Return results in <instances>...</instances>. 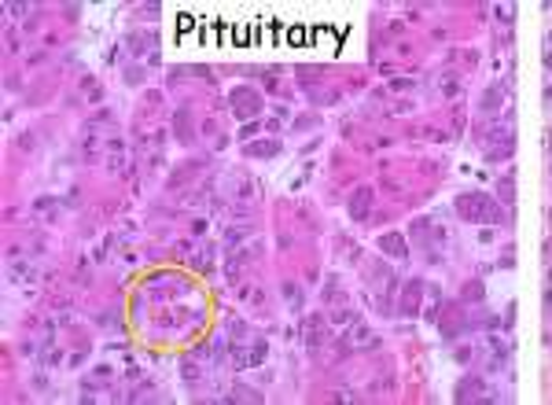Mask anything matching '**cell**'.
I'll list each match as a JSON object with an SVG mask.
<instances>
[{"label":"cell","mask_w":552,"mask_h":405,"mask_svg":"<svg viewBox=\"0 0 552 405\" xmlns=\"http://www.w3.org/2000/svg\"><path fill=\"white\" fill-rule=\"evenodd\" d=\"M497 195H501V202H512V177H501Z\"/></svg>","instance_id":"9"},{"label":"cell","mask_w":552,"mask_h":405,"mask_svg":"<svg viewBox=\"0 0 552 405\" xmlns=\"http://www.w3.org/2000/svg\"><path fill=\"white\" fill-rule=\"evenodd\" d=\"M11 280H15V284H19V280H22V284H33V265H30V262H15V265H11Z\"/></svg>","instance_id":"7"},{"label":"cell","mask_w":552,"mask_h":405,"mask_svg":"<svg viewBox=\"0 0 552 405\" xmlns=\"http://www.w3.org/2000/svg\"><path fill=\"white\" fill-rule=\"evenodd\" d=\"M379 243H383V247H387V251H394V254H405V243H401V240H398V236H383V240H379Z\"/></svg>","instance_id":"10"},{"label":"cell","mask_w":552,"mask_h":405,"mask_svg":"<svg viewBox=\"0 0 552 405\" xmlns=\"http://www.w3.org/2000/svg\"><path fill=\"white\" fill-rule=\"evenodd\" d=\"M177 137L188 140V115H177Z\"/></svg>","instance_id":"14"},{"label":"cell","mask_w":552,"mask_h":405,"mask_svg":"<svg viewBox=\"0 0 552 405\" xmlns=\"http://www.w3.org/2000/svg\"><path fill=\"white\" fill-rule=\"evenodd\" d=\"M232 398H236V401H258L262 394H258V391H247V387H236V391H232Z\"/></svg>","instance_id":"12"},{"label":"cell","mask_w":552,"mask_h":405,"mask_svg":"<svg viewBox=\"0 0 552 405\" xmlns=\"http://www.w3.org/2000/svg\"><path fill=\"white\" fill-rule=\"evenodd\" d=\"M284 295H287V302H291V306H298V287H291V284H287V287H284Z\"/></svg>","instance_id":"16"},{"label":"cell","mask_w":552,"mask_h":405,"mask_svg":"<svg viewBox=\"0 0 552 405\" xmlns=\"http://www.w3.org/2000/svg\"><path fill=\"white\" fill-rule=\"evenodd\" d=\"M456 214L464 217V221H501V210L493 207V199L479 195V192L456 195Z\"/></svg>","instance_id":"1"},{"label":"cell","mask_w":552,"mask_h":405,"mask_svg":"<svg viewBox=\"0 0 552 405\" xmlns=\"http://www.w3.org/2000/svg\"><path fill=\"white\" fill-rule=\"evenodd\" d=\"M250 236V225L247 221H240V225H225V247H236V243H243Z\"/></svg>","instance_id":"3"},{"label":"cell","mask_w":552,"mask_h":405,"mask_svg":"<svg viewBox=\"0 0 552 405\" xmlns=\"http://www.w3.org/2000/svg\"><path fill=\"white\" fill-rule=\"evenodd\" d=\"M228 332H232V339H243V335H247V324H243V321H232V324H228Z\"/></svg>","instance_id":"15"},{"label":"cell","mask_w":552,"mask_h":405,"mask_svg":"<svg viewBox=\"0 0 552 405\" xmlns=\"http://www.w3.org/2000/svg\"><path fill=\"white\" fill-rule=\"evenodd\" d=\"M376 335H372V328H364V324H357L354 328V343H372Z\"/></svg>","instance_id":"11"},{"label":"cell","mask_w":552,"mask_h":405,"mask_svg":"<svg viewBox=\"0 0 552 405\" xmlns=\"http://www.w3.org/2000/svg\"><path fill=\"white\" fill-rule=\"evenodd\" d=\"M320 339H324V321H320V317H309V324H306V346L317 350Z\"/></svg>","instance_id":"5"},{"label":"cell","mask_w":552,"mask_h":405,"mask_svg":"<svg viewBox=\"0 0 552 405\" xmlns=\"http://www.w3.org/2000/svg\"><path fill=\"white\" fill-rule=\"evenodd\" d=\"M250 155H276L280 151V144H272V140H265V144H254V148H247Z\"/></svg>","instance_id":"8"},{"label":"cell","mask_w":552,"mask_h":405,"mask_svg":"<svg viewBox=\"0 0 552 405\" xmlns=\"http://www.w3.org/2000/svg\"><path fill=\"white\" fill-rule=\"evenodd\" d=\"M33 214H37L41 221H56V214H59V207H56V199H48V195H41V199L33 202Z\"/></svg>","instance_id":"4"},{"label":"cell","mask_w":552,"mask_h":405,"mask_svg":"<svg viewBox=\"0 0 552 405\" xmlns=\"http://www.w3.org/2000/svg\"><path fill=\"white\" fill-rule=\"evenodd\" d=\"M456 398H460V401H479V398H490V391H486V383H482V379H468V383H460Z\"/></svg>","instance_id":"2"},{"label":"cell","mask_w":552,"mask_h":405,"mask_svg":"<svg viewBox=\"0 0 552 405\" xmlns=\"http://www.w3.org/2000/svg\"><path fill=\"white\" fill-rule=\"evenodd\" d=\"M464 299H468V302H479V299H482V284H468Z\"/></svg>","instance_id":"13"},{"label":"cell","mask_w":552,"mask_h":405,"mask_svg":"<svg viewBox=\"0 0 552 405\" xmlns=\"http://www.w3.org/2000/svg\"><path fill=\"white\" fill-rule=\"evenodd\" d=\"M368 199H372V188H357V192H354V199H350V214H354V217H364Z\"/></svg>","instance_id":"6"}]
</instances>
